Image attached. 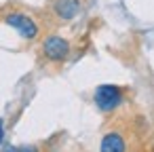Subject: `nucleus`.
<instances>
[{
  "instance_id": "nucleus-5",
  "label": "nucleus",
  "mask_w": 154,
  "mask_h": 152,
  "mask_svg": "<svg viewBox=\"0 0 154 152\" xmlns=\"http://www.w3.org/2000/svg\"><path fill=\"white\" fill-rule=\"evenodd\" d=\"M53 13H55L61 21L74 19V17L80 13V0H55Z\"/></svg>"
},
{
  "instance_id": "nucleus-2",
  "label": "nucleus",
  "mask_w": 154,
  "mask_h": 152,
  "mask_svg": "<svg viewBox=\"0 0 154 152\" xmlns=\"http://www.w3.org/2000/svg\"><path fill=\"white\" fill-rule=\"evenodd\" d=\"M2 19H5L7 26L15 28V30H17L23 38H28V40H34V38L38 36V32H40L38 23H36L30 15H26V13H17V11H13V13H7Z\"/></svg>"
},
{
  "instance_id": "nucleus-4",
  "label": "nucleus",
  "mask_w": 154,
  "mask_h": 152,
  "mask_svg": "<svg viewBox=\"0 0 154 152\" xmlns=\"http://www.w3.org/2000/svg\"><path fill=\"white\" fill-rule=\"evenodd\" d=\"M99 152H127V139L120 131H108L99 144Z\"/></svg>"
},
{
  "instance_id": "nucleus-1",
  "label": "nucleus",
  "mask_w": 154,
  "mask_h": 152,
  "mask_svg": "<svg viewBox=\"0 0 154 152\" xmlns=\"http://www.w3.org/2000/svg\"><path fill=\"white\" fill-rule=\"evenodd\" d=\"M122 93L125 91L120 87H116V85H101V87L95 89L93 99H95V106L101 112H112V110H116L120 106V101L125 97Z\"/></svg>"
},
{
  "instance_id": "nucleus-6",
  "label": "nucleus",
  "mask_w": 154,
  "mask_h": 152,
  "mask_svg": "<svg viewBox=\"0 0 154 152\" xmlns=\"http://www.w3.org/2000/svg\"><path fill=\"white\" fill-rule=\"evenodd\" d=\"M0 141H2V120H0Z\"/></svg>"
},
{
  "instance_id": "nucleus-7",
  "label": "nucleus",
  "mask_w": 154,
  "mask_h": 152,
  "mask_svg": "<svg viewBox=\"0 0 154 152\" xmlns=\"http://www.w3.org/2000/svg\"><path fill=\"white\" fill-rule=\"evenodd\" d=\"M5 152H17V148H9V150H5Z\"/></svg>"
},
{
  "instance_id": "nucleus-3",
  "label": "nucleus",
  "mask_w": 154,
  "mask_h": 152,
  "mask_svg": "<svg viewBox=\"0 0 154 152\" xmlns=\"http://www.w3.org/2000/svg\"><path fill=\"white\" fill-rule=\"evenodd\" d=\"M42 55L49 61H66L70 55V42L61 36H49L42 40Z\"/></svg>"
}]
</instances>
